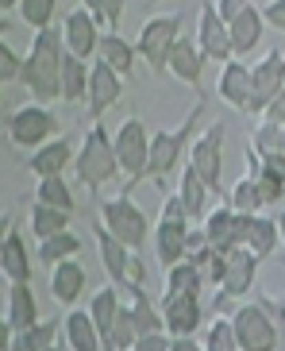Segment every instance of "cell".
Returning a JSON list of instances; mask_svg holds the SVG:
<instances>
[{"mask_svg": "<svg viewBox=\"0 0 285 351\" xmlns=\"http://www.w3.org/2000/svg\"><path fill=\"white\" fill-rule=\"evenodd\" d=\"M58 70H62V32L42 27V32H35V43H31V51H27V58H23L16 82H23V89H27L39 104H51L62 97Z\"/></svg>", "mask_w": 285, "mask_h": 351, "instance_id": "1", "label": "cell"}, {"mask_svg": "<svg viewBox=\"0 0 285 351\" xmlns=\"http://www.w3.org/2000/svg\"><path fill=\"white\" fill-rule=\"evenodd\" d=\"M73 170H77V182L89 186L92 193L101 186H108L116 174H120V166H116V151H112V135L104 132L101 124L85 132V143L82 151L73 155Z\"/></svg>", "mask_w": 285, "mask_h": 351, "instance_id": "2", "label": "cell"}, {"mask_svg": "<svg viewBox=\"0 0 285 351\" xmlns=\"http://www.w3.org/2000/svg\"><path fill=\"white\" fill-rule=\"evenodd\" d=\"M204 104H197L193 112L185 116L182 124L173 128V132H158L151 135V147H147V166H142V178H154V182H162L166 174H170L173 166H177V158H182L185 143H189V135H193L197 120H201Z\"/></svg>", "mask_w": 285, "mask_h": 351, "instance_id": "3", "label": "cell"}, {"mask_svg": "<svg viewBox=\"0 0 285 351\" xmlns=\"http://www.w3.org/2000/svg\"><path fill=\"white\" fill-rule=\"evenodd\" d=\"M147 147H151V135L142 128V120L127 116L112 135V151H116V166L127 174V186L123 193H132L135 186L142 182V166H147Z\"/></svg>", "mask_w": 285, "mask_h": 351, "instance_id": "4", "label": "cell"}, {"mask_svg": "<svg viewBox=\"0 0 285 351\" xmlns=\"http://www.w3.org/2000/svg\"><path fill=\"white\" fill-rule=\"evenodd\" d=\"M101 224L108 228L127 251H139L142 243H147V217H142V208L132 201V193H120V197H112V201H104Z\"/></svg>", "mask_w": 285, "mask_h": 351, "instance_id": "5", "label": "cell"}, {"mask_svg": "<svg viewBox=\"0 0 285 351\" xmlns=\"http://www.w3.org/2000/svg\"><path fill=\"white\" fill-rule=\"evenodd\" d=\"M193 247V236H189V217L177 197H170L162 208V220H158V236H154V251H158V263L170 267L177 258H185V251Z\"/></svg>", "mask_w": 285, "mask_h": 351, "instance_id": "6", "label": "cell"}, {"mask_svg": "<svg viewBox=\"0 0 285 351\" xmlns=\"http://www.w3.org/2000/svg\"><path fill=\"white\" fill-rule=\"evenodd\" d=\"M54 132H58V120H54V112L39 101L23 104V108H16V112L8 116V139L16 147H27V151H35L39 143H47Z\"/></svg>", "mask_w": 285, "mask_h": 351, "instance_id": "7", "label": "cell"}, {"mask_svg": "<svg viewBox=\"0 0 285 351\" xmlns=\"http://www.w3.org/2000/svg\"><path fill=\"white\" fill-rule=\"evenodd\" d=\"M235 343L243 351H270L277 348V324L270 320V313L262 305H239L232 317Z\"/></svg>", "mask_w": 285, "mask_h": 351, "instance_id": "8", "label": "cell"}, {"mask_svg": "<svg viewBox=\"0 0 285 351\" xmlns=\"http://www.w3.org/2000/svg\"><path fill=\"white\" fill-rule=\"evenodd\" d=\"M182 35V20L177 16H154V20L142 23L139 43H135V54H142V62L151 70H166V58H170V47Z\"/></svg>", "mask_w": 285, "mask_h": 351, "instance_id": "9", "label": "cell"}, {"mask_svg": "<svg viewBox=\"0 0 285 351\" xmlns=\"http://www.w3.org/2000/svg\"><path fill=\"white\" fill-rule=\"evenodd\" d=\"M220 155H224V124H212L193 143V155H189V166H193L197 178L208 186V193H220V182H224Z\"/></svg>", "mask_w": 285, "mask_h": 351, "instance_id": "10", "label": "cell"}, {"mask_svg": "<svg viewBox=\"0 0 285 351\" xmlns=\"http://www.w3.org/2000/svg\"><path fill=\"white\" fill-rule=\"evenodd\" d=\"M162 324L170 336H193L204 320V309H201V293H162Z\"/></svg>", "mask_w": 285, "mask_h": 351, "instance_id": "11", "label": "cell"}, {"mask_svg": "<svg viewBox=\"0 0 285 351\" xmlns=\"http://www.w3.org/2000/svg\"><path fill=\"white\" fill-rule=\"evenodd\" d=\"M123 93V77L108 62L97 58V66H89V85H85V101H89V116L101 120Z\"/></svg>", "mask_w": 285, "mask_h": 351, "instance_id": "12", "label": "cell"}, {"mask_svg": "<svg viewBox=\"0 0 285 351\" xmlns=\"http://www.w3.org/2000/svg\"><path fill=\"white\" fill-rule=\"evenodd\" d=\"M255 274H258V255L251 247H232L224 251V274L216 286L224 289V298H243L247 289L255 286Z\"/></svg>", "mask_w": 285, "mask_h": 351, "instance_id": "13", "label": "cell"}, {"mask_svg": "<svg viewBox=\"0 0 285 351\" xmlns=\"http://www.w3.org/2000/svg\"><path fill=\"white\" fill-rule=\"evenodd\" d=\"M285 85V54L270 51L258 66H251V101H247V112H262V104Z\"/></svg>", "mask_w": 285, "mask_h": 351, "instance_id": "14", "label": "cell"}, {"mask_svg": "<svg viewBox=\"0 0 285 351\" xmlns=\"http://www.w3.org/2000/svg\"><path fill=\"white\" fill-rule=\"evenodd\" d=\"M235 236H239V247H251L258 258H266L277 247V220L258 213H235Z\"/></svg>", "mask_w": 285, "mask_h": 351, "instance_id": "15", "label": "cell"}, {"mask_svg": "<svg viewBox=\"0 0 285 351\" xmlns=\"http://www.w3.org/2000/svg\"><path fill=\"white\" fill-rule=\"evenodd\" d=\"M97 39H101L97 20H92L85 8H73L70 16H66V27H62V51L77 54V58H85V62H89L92 54H97Z\"/></svg>", "mask_w": 285, "mask_h": 351, "instance_id": "16", "label": "cell"}, {"mask_svg": "<svg viewBox=\"0 0 285 351\" xmlns=\"http://www.w3.org/2000/svg\"><path fill=\"white\" fill-rule=\"evenodd\" d=\"M197 47H201L204 58L212 62H227L232 58V39H227V23L220 20V12L212 4L201 8V27H197Z\"/></svg>", "mask_w": 285, "mask_h": 351, "instance_id": "17", "label": "cell"}, {"mask_svg": "<svg viewBox=\"0 0 285 351\" xmlns=\"http://www.w3.org/2000/svg\"><path fill=\"white\" fill-rule=\"evenodd\" d=\"M97 251H101V263L104 270H108V278H112V286H127V278H132V251L123 247L120 239L108 232V228H97Z\"/></svg>", "mask_w": 285, "mask_h": 351, "instance_id": "18", "label": "cell"}, {"mask_svg": "<svg viewBox=\"0 0 285 351\" xmlns=\"http://www.w3.org/2000/svg\"><path fill=\"white\" fill-rule=\"evenodd\" d=\"M73 162V143L70 139H47V143H39L35 151H31V174L39 178H51V174H66V166Z\"/></svg>", "mask_w": 285, "mask_h": 351, "instance_id": "19", "label": "cell"}, {"mask_svg": "<svg viewBox=\"0 0 285 351\" xmlns=\"http://www.w3.org/2000/svg\"><path fill=\"white\" fill-rule=\"evenodd\" d=\"M262 12L255 4H247L232 23H227V39H232V54H251L262 43Z\"/></svg>", "mask_w": 285, "mask_h": 351, "instance_id": "20", "label": "cell"}, {"mask_svg": "<svg viewBox=\"0 0 285 351\" xmlns=\"http://www.w3.org/2000/svg\"><path fill=\"white\" fill-rule=\"evenodd\" d=\"M166 70H170L177 82H185V85H201V70H204L201 47L177 35V43L170 47V58H166Z\"/></svg>", "mask_w": 285, "mask_h": 351, "instance_id": "21", "label": "cell"}, {"mask_svg": "<svg viewBox=\"0 0 285 351\" xmlns=\"http://www.w3.org/2000/svg\"><path fill=\"white\" fill-rule=\"evenodd\" d=\"M0 270L8 282H27L31 278V255H27V243L16 228L4 232V243H0Z\"/></svg>", "mask_w": 285, "mask_h": 351, "instance_id": "22", "label": "cell"}, {"mask_svg": "<svg viewBox=\"0 0 285 351\" xmlns=\"http://www.w3.org/2000/svg\"><path fill=\"white\" fill-rule=\"evenodd\" d=\"M201 239L208 243V247H216V251H232V247H239V236H235V208H232V205L212 208V213L204 217V232H201Z\"/></svg>", "mask_w": 285, "mask_h": 351, "instance_id": "23", "label": "cell"}, {"mask_svg": "<svg viewBox=\"0 0 285 351\" xmlns=\"http://www.w3.org/2000/svg\"><path fill=\"white\" fill-rule=\"evenodd\" d=\"M82 289H85V270L82 263H73L70 258H62V263H54V274H51V293L58 305H73V301L82 298Z\"/></svg>", "mask_w": 285, "mask_h": 351, "instance_id": "24", "label": "cell"}, {"mask_svg": "<svg viewBox=\"0 0 285 351\" xmlns=\"http://www.w3.org/2000/svg\"><path fill=\"white\" fill-rule=\"evenodd\" d=\"M220 97L227 104H235L239 112H247V101H251V66L227 58L224 73H220Z\"/></svg>", "mask_w": 285, "mask_h": 351, "instance_id": "25", "label": "cell"}, {"mask_svg": "<svg viewBox=\"0 0 285 351\" xmlns=\"http://www.w3.org/2000/svg\"><path fill=\"white\" fill-rule=\"evenodd\" d=\"M97 58L108 62L120 77H127V73L135 70V47L127 39H120L116 32H104L101 39H97Z\"/></svg>", "mask_w": 285, "mask_h": 351, "instance_id": "26", "label": "cell"}, {"mask_svg": "<svg viewBox=\"0 0 285 351\" xmlns=\"http://www.w3.org/2000/svg\"><path fill=\"white\" fill-rule=\"evenodd\" d=\"M120 286H104V289H97V298H92V305H89V317H92V324H97V336H101V348L108 343V332H112V320H116V313H120Z\"/></svg>", "mask_w": 285, "mask_h": 351, "instance_id": "27", "label": "cell"}, {"mask_svg": "<svg viewBox=\"0 0 285 351\" xmlns=\"http://www.w3.org/2000/svg\"><path fill=\"white\" fill-rule=\"evenodd\" d=\"M39 320V305H35V293H31L27 282H12L8 289V324L12 332L27 328V324H35Z\"/></svg>", "mask_w": 285, "mask_h": 351, "instance_id": "28", "label": "cell"}, {"mask_svg": "<svg viewBox=\"0 0 285 351\" xmlns=\"http://www.w3.org/2000/svg\"><path fill=\"white\" fill-rule=\"evenodd\" d=\"M85 85H89V66H85V58L62 51V70H58V89H62V97H66V101H82V97H85Z\"/></svg>", "mask_w": 285, "mask_h": 351, "instance_id": "29", "label": "cell"}, {"mask_svg": "<svg viewBox=\"0 0 285 351\" xmlns=\"http://www.w3.org/2000/svg\"><path fill=\"white\" fill-rule=\"evenodd\" d=\"M66 343L73 351H101V336H97V324H92L89 313L82 309L66 313Z\"/></svg>", "mask_w": 285, "mask_h": 351, "instance_id": "30", "label": "cell"}, {"mask_svg": "<svg viewBox=\"0 0 285 351\" xmlns=\"http://www.w3.org/2000/svg\"><path fill=\"white\" fill-rule=\"evenodd\" d=\"M58 340V320H35L27 328L12 332V348L16 351H47Z\"/></svg>", "mask_w": 285, "mask_h": 351, "instance_id": "31", "label": "cell"}, {"mask_svg": "<svg viewBox=\"0 0 285 351\" xmlns=\"http://www.w3.org/2000/svg\"><path fill=\"white\" fill-rule=\"evenodd\" d=\"M204 274L197 270L193 258H177L166 267V293H201Z\"/></svg>", "mask_w": 285, "mask_h": 351, "instance_id": "32", "label": "cell"}, {"mask_svg": "<svg viewBox=\"0 0 285 351\" xmlns=\"http://www.w3.org/2000/svg\"><path fill=\"white\" fill-rule=\"evenodd\" d=\"M82 251V239L73 236V232H54V236L39 239V251H35V263H42V267H54V263H62V258H70Z\"/></svg>", "mask_w": 285, "mask_h": 351, "instance_id": "33", "label": "cell"}, {"mask_svg": "<svg viewBox=\"0 0 285 351\" xmlns=\"http://www.w3.org/2000/svg\"><path fill=\"white\" fill-rule=\"evenodd\" d=\"M204 197H208V186L197 178L193 166H185V170H182V189H177V201H182V208H185V217H189V220H201V217H204Z\"/></svg>", "mask_w": 285, "mask_h": 351, "instance_id": "34", "label": "cell"}, {"mask_svg": "<svg viewBox=\"0 0 285 351\" xmlns=\"http://www.w3.org/2000/svg\"><path fill=\"white\" fill-rule=\"evenodd\" d=\"M70 217L73 213H66V208L35 201V205H31V232L39 239H47V236H54V232H66V228H70Z\"/></svg>", "mask_w": 285, "mask_h": 351, "instance_id": "35", "label": "cell"}, {"mask_svg": "<svg viewBox=\"0 0 285 351\" xmlns=\"http://www.w3.org/2000/svg\"><path fill=\"white\" fill-rule=\"evenodd\" d=\"M35 201H42V205H54V208H66V213H73V193H70V186H66V174L39 178Z\"/></svg>", "mask_w": 285, "mask_h": 351, "instance_id": "36", "label": "cell"}, {"mask_svg": "<svg viewBox=\"0 0 285 351\" xmlns=\"http://www.w3.org/2000/svg\"><path fill=\"white\" fill-rule=\"evenodd\" d=\"M135 336H139V328H135V317H132V309H127V301H123L116 320H112V332H108L104 351H132Z\"/></svg>", "mask_w": 285, "mask_h": 351, "instance_id": "37", "label": "cell"}, {"mask_svg": "<svg viewBox=\"0 0 285 351\" xmlns=\"http://www.w3.org/2000/svg\"><path fill=\"white\" fill-rule=\"evenodd\" d=\"M77 4L97 20V27H108V32H112L123 16V0H77Z\"/></svg>", "mask_w": 285, "mask_h": 351, "instance_id": "38", "label": "cell"}, {"mask_svg": "<svg viewBox=\"0 0 285 351\" xmlns=\"http://www.w3.org/2000/svg\"><path fill=\"white\" fill-rule=\"evenodd\" d=\"M227 205H232L235 213H258V208H262V197H258L255 178H251V174L239 178V182H235V189H232V201H227Z\"/></svg>", "mask_w": 285, "mask_h": 351, "instance_id": "39", "label": "cell"}, {"mask_svg": "<svg viewBox=\"0 0 285 351\" xmlns=\"http://www.w3.org/2000/svg\"><path fill=\"white\" fill-rule=\"evenodd\" d=\"M20 16L27 27L42 32V27H51L54 20V0H20Z\"/></svg>", "mask_w": 285, "mask_h": 351, "instance_id": "40", "label": "cell"}, {"mask_svg": "<svg viewBox=\"0 0 285 351\" xmlns=\"http://www.w3.org/2000/svg\"><path fill=\"white\" fill-rule=\"evenodd\" d=\"M251 151H255V155H282V124L262 120V128H258L255 139H251Z\"/></svg>", "mask_w": 285, "mask_h": 351, "instance_id": "41", "label": "cell"}, {"mask_svg": "<svg viewBox=\"0 0 285 351\" xmlns=\"http://www.w3.org/2000/svg\"><path fill=\"white\" fill-rule=\"evenodd\" d=\"M204 348L208 351H235L239 348V343H235L232 320H212V328H208V336H204Z\"/></svg>", "mask_w": 285, "mask_h": 351, "instance_id": "42", "label": "cell"}, {"mask_svg": "<svg viewBox=\"0 0 285 351\" xmlns=\"http://www.w3.org/2000/svg\"><path fill=\"white\" fill-rule=\"evenodd\" d=\"M132 351H170V332L158 328V332H139L132 343Z\"/></svg>", "mask_w": 285, "mask_h": 351, "instance_id": "43", "label": "cell"}, {"mask_svg": "<svg viewBox=\"0 0 285 351\" xmlns=\"http://www.w3.org/2000/svg\"><path fill=\"white\" fill-rule=\"evenodd\" d=\"M20 66H23L20 54L12 51L8 43H0V85H4V82H16V77H20Z\"/></svg>", "mask_w": 285, "mask_h": 351, "instance_id": "44", "label": "cell"}, {"mask_svg": "<svg viewBox=\"0 0 285 351\" xmlns=\"http://www.w3.org/2000/svg\"><path fill=\"white\" fill-rule=\"evenodd\" d=\"M262 116L270 120V124H285V85L262 104Z\"/></svg>", "mask_w": 285, "mask_h": 351, "instance_id": "45", "label": "cell"}, {"mask_svg": "<svg viewBox=\"0 0 285 351\" xmlns=\"http://www.w3.org/2000/svg\"><path fill=\"white\" fill-rule=\"evenodd\" d=\"M262 12V23H270V27H277V32H285V0H270Z\"/></svg>", "mask_w": 285, "mask_h": 351, "instance_id": "46", "label": "cell"}, {"mask_svg": "<svg viewBox=\"0 0 285 351\" xmlns=\"http://www.w3.org/2000/svg\"><path fill=\"white\" fill-rule=\"evenodd\" d=\"M247 4H251V0H220V4H216V12H220V20H224V23H232L235 16L247 8Z\"/></svg>", "mask_w": 285, "mask_h": 351, "instance_id": "47", "label": "cell"}, {"mask_svg": "<svg viewBox=\"0 0 285 351\" xmlns=\"http://www.w3.org/2000/svg\"><path fill=\"white\" fill-rule=\"evenodd\" d=\"M4 348H12V324L0 317V351H4Z\"/></svg>", "mask_w": 285, "mask_h": 351, "instance_id": "48", "label": "cell"}, {"mask_svg": "<svg viewBox=\"0 0 285 351\" xmlns=\"http://www.w3.org/2000/svg\"><path fill=\"white\" fill-rule=\"evenodd\" d=\"M8 228H12V217L8 213H0V243H4V232H8Z\"/></svg>", "mask_w": 285, "mask_h": 351, "instance_id": "49", "label": "cell"}, {"mask_svg": "<svg viewBox=\"0 0 285 351\" xmlns=\"http://www.w3.org/2000/svg\"><path fill=\"white\" fill-rule=\"evenodd\" d=\"M277 239H282V243H285V213H282V217H277Z\"/></svg>", "mask_w": 285, "mask_h": 351, "instance_id": "50", "label": "cell"}, {"mask_svg": "<svg viewBox=\"0 0 285 351\" xmlns=\"http://www.w3.org/2000/svg\"><path fill=\"white\" fill-rule=\"evenodd\" d=\"M8 8H20V0H0V12H8Z\"/></svg>", "mask_w": 285, "mask_h": 351, "instance_id": "51", "label": "cell"}, {"mask_svg": "<svg viewBox=\"0 0 285 351\" xmlns=\"http://www.w3.org/2000/svg\"><path fill=\"white\" fill-rule=\"evenodd\" d=\"M4 32H8V20H4V16H0V35H4Z\"/></svg>", "mask_w": 285, "mask_h": 351, "instance_id": "52", "label": "cell"}, {"mask_svg": "<svg viewBox=\"0 0 285 351\" xmlns=\"http://www.w3.org/2000/svg\"><path fill=\"white\" fill-rule=\"evenodd\" d=\"M282 155H285V124H282Z\"/></svg>", "mask_w": 285, "mask_h": 351, "instance_id": "53", "label": "cell"}, {"mask_svg": "<svg viewBox=\"0 0 285 351\" xmlns=\"http://www.w3.org/2000/svg\"><path fill=\"white\" fill-rule=\"evenodd\" d=\"M70 4H77V0H70Z\"/></svg>", "mask_w": 285, "mask_h": 351, "instance_id": "54", "label": "cell"}, {"mask_svg": "<svg viewBox=\"0 0 285 351\" xmlns=\"http://www.w3.org/2000/svg\"><path fill=\"white\" fill-rule=\"evenodd\" d=\"M154 4H158V0H154Z\"/></svg>", "mask_w": 285, "mask_h": 351, "instance_id": "55", "label": "cell"}]
</instances>
